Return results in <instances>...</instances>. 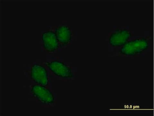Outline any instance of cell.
<instances>
[{"label":"cell","instance_id":"cell-1","mask_svg":"<svg viewBox=\"0 0 154 116\" xmlns=\"http://www.w3.org/2000/svg\"><path fill=\"white\" fill-rule=\"evenodd\" d=\"M149 47V40L143 37L128 41L122 47L120 52L126 56H134L141 53Z\"/></svg>","mask_w":154,"mask_h":116},{"label":"cell","instance_id":"cell-2","mask_svg":"<svg viewBox=\"0 0 154 116\" xmlns=\"http://www.w3.org/2000/svg\"><path fill=\"white\" fill-rule=\"evenodd\" d=\"M31 92L36 99L43 103L49 104L54 102L55 99L53 93L46 86L34 85L32 87Z\"/></svg>","mask_w":154,"mask_h":116},{"label":"cell","instance_id":"cell-3","mask_svg":"<svg viewBox=\"0 0 154 116\" xmlns=\"http://www.w3.org/2000/svg\"><path fill=\"white\" fill-rule=\"evenodd\" d=\"M132 32L126 29H116L110 35L109 43L112 47H122L132 36Z\"/></svg>","mask_w":154,"mask_h":116},{"label":"cell","instance_id":"cell-4","mask_svg":"<svg viewBox=\"0 0 154 116\" xmlns=\"http://www.w3.org/2000/svg\"><path fill=\"white\" fill-rule=\"evenodd\" d=\"M46 65L49 69L58 77L65 78L73 77L70 68L62 62L54 61L47 62Z\"/></svg>","mask_w":154,"mask_h":116},{"label":"cell","instance_id":"cell-5","mask_svg":"<svg viewBox=\"0 0 154 116\" xmlns=\"http://www.w3.org/2000/svg\"><path fill=\"white\" fill-rule=\"evenodd\" d=\"M31 78L38 84L46 86L48 84L47 70L44 67L38 64H35L31 69Z\"/></svg>","mask_w":154,"mask_h":116},{"label":"cell","instance_id":"cell-6","mask_svg":"<svg viewBox=\"0 0 154 116\" xmlns=\"http://www.w3.org/2000/svg\"><path fill=\"white\" fill-rule=\"evenodd\" d=\"M43 46L47 51L52 52L57 50L59 46L55 32L48 31L44 32L42 35Z\"/></svg>","mask_w":154,"mask_h":116},{"label":"cell","instance_id":"cell-7","mask_svg":"<svg viewBox=\"0 0 154 116\" xmlns=\"http://www.w3.org/2000/svg\"><path fill=\"white\" fill-rule=\"evenodd\" d=\"M58 41L61 46H65L69 44L72 39V33L69 27L62 26L57 27L55 29Z\"/></svg>","mask_w":154,"mask_h":116}]
</instances>
